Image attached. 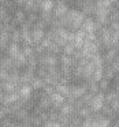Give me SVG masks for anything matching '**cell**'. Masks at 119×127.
<instances>
[{
	"label": "cell",
	"mask_w": 119,
	"mask_h": 127,
	"mask_svg": "<svg viewBox=\"0 0 119 127\" xmlns=\"http://www.w3.org/2000/svg\"><path fill=\"white\" fill-rule=\"evenodd\" d=\"M85 12L79 11V10H70L67 12V22H69V26L73 29V30H78V29L82 28L83 21L86 19Z\"/></svg>",
	"instance_id": "1"
},
{
	"label": "cell",
	"mask_w": 119,
	"mask_h": 127,
	"mask_svg": "<svg viewBox=\"0 0 119 127\" xmlns=\"http://www.w3.org/2000/svg\"><path fill=\"white\" fill-rule=\"evenodd\" d=\"M107 104V100H105V94L103 92H99V93H94L93 98H92L90 102V108L93 109L94 113L101 112V109L104 108V105Z\"/></svg>",
	"instance_id": "2"
},
{
	"label": "cell",
	"mask_w": 119,
	"mask_h": 127,
	"mask_svg": "<svg viewBox=\"0 0 119 127\" xmlns=\"http://www.w3.org/2000/svg\"><path fill=\"white\" fill-rule=\"evenodd\" d=\"M88 86L86 85H77V86H71V93L69 97H73L75 100H79L88 93Z\"/></svg>",
	"instance_id": "3"
},
{
	"label": "cell",
	"mask_w": 119,
	"mask_h": 127,
	"mask_svg": "<svg viewBox=\"0 0 119 127\" xmlns=\"http://www.w3.org/2000/svg\"><path fill=\"white\" fill-rule=\"evenodd\" d=\"M82 29L86 32V33H96L97 30L101 29V26H100L94 19H92V18H86V19L83 21V23H82Z\"/></svg>",
	"instance_id": "4"
},
{
	"label": "cell",
	"mask_w": 119,
	"mask_h": 127,
	"mask_svg": "<svg viewBox=\"0 0 119 127\" xmlns=\"http://www.w3.org/2000/svg\"><path fill=\"white\" fill-rule=\"evenodd\" d=\"M18 100H21L19 92H12V93H3V96H1V102H3V105H12L14 102H17Z\"/></svg>",
	"instance_id": "5"
},
{
	"label": "cell",
	"mask_w": 119,
	"mask_h": 127,
	"mask_svg": "<svg viewBox=\"0 0 119 127\" xmlns=\"http://www.w3.org/2000/svg\"><path fill=\"white\" fill-rule=\"evenodd\" d=\"M79 6H81V11L85 12L86 15L94 14V11H96L94 0H82V1H79Z\"/></svg>",
	"instance_id": "6"
},
{
	"label": "cell",
	"mask_w": 119,
	"mask_h": 127,
	"mask_svg": "<svg viewBox=\"0 0 119 127\" xmlns=\"http://www.w3.org/2000/svg\"><path fill=\"white\" fill-rule=\"evenodd\" d=\"M69 11L70 10L67 8V6L64 4V0H60V1L56 3L55 8H53V17L55 18H62V17H64V15H67Z\"/></svg>",
	"instance_id": "7"
},
{
	"label": "cell",
	"mask_w": 119,
	"mask_h": 127,
	"mask_svg": "<svg viewBox=\"0 0 119 127\" xmlns=\"http://www.w3.org/2000/svg\"><path fill=\"white\" fill-rule=\"evenodd\" d=\"M21 88V85L12 82L11 79H7V81H3L1 82V90L3 93H12V92H18Z\"/></svg>",
	"instance_id": "8"
},
{
	"label": "cell",
	"mask_w": 119,
	"mask_h": 127,
	"mask_svg": "<svg viewBox=\"0 0 119 127\" xmlns=\"http://www.w3.org/2000/svg\"><path fill=\"white\" fill-rule=\"evenodd\" d=\"M66 98H67V97H64L63 94H60V93H58V92H55L53 94H51L52 107H53V108H59V109H60V108L63 107V104L66 102Z\"/></svg>",
	"instance_id": "9"
},
{
	"label": "cell",
	"mask_w": 119,
	"mask_h": 127,
	"mask_svg": "<svg viewBox=\"0 0 119 127\" xmlns=\"http://www.w3.org/2000/svg\"><path fill=\"white\" fill-rule=\"evenodd\" d=\"M118 55H119V48H118V47L110 48V49H108L107 52H105V55H104V60H105V63L112 64L116 60Z\"/></svg>",
	"instance_id": "10"
},
{
	"label": "cell",
	"mask_w": 119,
	"mask_h": 127,
	"mask_svg": "<svg viewBox=\"0 0 119 127\" xmlns=\"http://www.w3.org/2000/svg\"><path fill=\"white\" fill-rule=\"evenodd\" d=\"M32 33H33V40H34V44H36V45L41 44L42 40L47 37V33L44 32V29L37 28V26H34V29L32 30Z\"/></svg>",
	"instance_id": "11"
},
{
	"label": "cell",
	"mask_w": 119,
	"mask_h": 127,
	"mask_svg": "<svg viewBox=\"0 0 119 127\" xmlns=\"http://www.w3.org/2000/svg\"><path fill=\"white\" fill-rule=\"evenodd\" d=\"M33 90L34 89L32 88L30 83H23V85H21L19 88V94H21V98H25V100H29L32 98V94H33Z\"/></svg>",
	"instance_id": "12"
},
{
	"label": "cell",
	"mask_w": 119,
	"mask_h": 127,
	"mask_svg": "<svg viewBox=\"0 0 119 127\" xmlns=\"http://www.w3.org/2000/svg\"><path fill=\"white\" fill-rule=\"evenodd\" d=\"M21 52H22V51H21L19 44H18V42H12V41L8 44V47H7V49H6V53L10 56V58H12V59H15Z\"/></svg>",
	"instance_id": "13"
},
{
	"label": "cell",
	"mask_w": 119,
	"mask_h": 127,
	"mask_svg": "<svg viewBox=\"0 0 119 127\" xmlns=\"http://www.w3.org/2000/svg\"><path fill=\"white\" fill-rule=\"evenodd\" d=\"M39 107L41 108V109H44V111L52 108V100H51V96H48V94H45L44 92H42L41 97L39 98Z\"/></svg>",
	"instance_id": "14"
},
{
	"label": "cell",
	"mask_w": 119,
	"mask_h": 127,
	"mask_svg": "<svg viewBox=\"0 0 119 127\" xmlns=\"http://www.w3.org/2000/svg\"><path fill=\"white\" fill-rule=\"evenodd\" d=\"M55 89H56L58 93L63 94L64 97H69L70 93H71V86H69L67 83H64V82H59L58 85L55 86Z\"/></svg>",
	"instance_id": "15"
},
{
	"label": "cell",
	"mask_w": 119,
	"mask_h": 127,
	"mask_svg": "<svg viewBox=\"0 0 119 127\" xmlns=\"http://www.w3.org/2000/svg\"><path fill=\"white\" fill-rule=\"evenodd\" d=\"M59 63L62 64V66H70L73 67L77 62H75L74 56H70V55H66V53H62L60 58H59Z\"/></svg>",
	"instance_id": "16"
},
{
	"label": "cell",
	"mask_w": 119,
	"mask_h": 127,
	"mask_svg": "<svg viewBox=\"0 0 119 127\" xmlns=\"http://www.w3.org/2000/svg\"><path fill=\"white\" fill-rule=\"evenodd\" d=\"M30 85H32V88L34 89V90H42L44 89V86L47 85V82H45V79L44 78H41V77H34L33 78V81L30 82Z\"/></svg>",
	"instance_id": "17"
},
{
	"label": "cell",
	"mask_w": 119,
	"mask_h": 127,
	"mask_svg": "<svg viewBox=\"0 0 119 127\" xmlns=\"http://www.w3.org/2000/svg\"><path fill=\"white\" fill-rule=\"evenodd\" d=\"M1 67H3V68H7V70H14V68H17V67H15L14 59L10 58L8 55H7V56H3V59H1Z\"/></svg>",
	"instance_id": "18"
},
{
	"label": "cell",
	"mask_w": 119,
	"mask_h": 127,
	"mask_svg": "<svg viewBox=\"0 0 119 127\" xmlns=\"http://www.w3.org/2000/svg\"><path fill=\"white\" fill-rule=\"evenodd\" d=\"M77 113H78V115H79L82 119H86V118H92L94 112H93V109H92L89 105H83L81 109H78Z\"/></svg>",
	"instance_id": "19"
},
{
	"label": "cell",
	"mask_w": 119,
	"mask_h": 127,
	"mask_svg": "<svg viewBox=\"0 0 119 127\" xmlns=\"http://www.w3.org/2000/svg\"><path fill=\"white\" fill-rule=\"evenodd\" d=\"M28 60H29V59L25 56V53L21 52L19 55H18L17 58L14 59V62H15V67H17V68H19V67H25V66H28Z\"/></svg>",
	"instance_id": "20"
},
{
	"label": "cell",
	"mask_w": 119,
	"mask_h": 127,
	"mask_svg": "<svg viewBox=\"0 0 119 127\" xmlns=\"http://www.w3.org/2000/svg\"><path fill=\"white\" fill-rule=\"evenodd\" d=\"M14 118L17 119L18 122H23V120H26L28 118H30L28 108H22V109H19L18 112H15L14 113Z\"/></svg>",
	"instance_id": "21"
},
{
	"label": "cell",
	"mask_w": 119,
	"mask_h": 127,
	"mask_svg": "<svg viewBox=\"0 0 119 127\" xmlns=\"http://www.w3.org/2000/svg\"><path fill=\"white\" fill-rule=\"evenodd\" d=\"M36 77L34 75V71L33 70H29L26 68L25 72H22V77H21V81H22V83H30L32 81H33V78Z\"/></svg>",
	"instance_id": "22"
},
{
	"label": "cell",
	"mask_w": 119,
	"mask_h": 127,
	"mask_svg": "<svg viewBox=\"0 0 119 127\" xmlns=\"http://www.w3.org/2000/svg\"><path fill=\"white\" fill-rule=\"evenodd\" d=\"M90 62H92V63H93L96 67H103V66H104V63H105L104 56L100 55V52H99V53H94V55L92 56Z\"/></svg>",
	"instance_id": "23"
},
{
	"label": "cell",
	"mask_w": 119,
	"mask_h": 127,
	"mask_svg": "<svg viewBox=\"0 0 119 127\" xmlns=\"http://www.w3.org/2000/svg\"><path fill=\"white\" fill-rule=\"evenodd\" d=\"M26 19V15H25V11L22 10H17L14 12V23L15 25H19V23H23Z\"/></svg>",
	"instance_id": "24"
},
{
	"label": "cell",
	"mask_w": 119,
	"mask_h": 127,
	"mask_svg": "<svg viewBox=\"0 0 119 127\" xmlns=\"http://www.w3.org/2000/svg\"><path fill=\"white\" fill-rule=\"evenodd\" d=\"M101 112H103V115H104V116H107V118H110V119H112L114 116H115V113H118L110 104H108V102L104 105V108L101 109Z\"/></svg>",
	"instance_id": "25"
},
{
	"label": "cell",
	"mask_w": 119,
	"mask_h": 127,
	"mask_svg": "<svg viewBox=\"0 0 119 127\" xmlns=\"http://www.w3.org/2000/svg\"><path fill=\"white\" fill-rule=\"evenodd\" d=\"M77 48H75V45L73 44V42H69V44H66L63 47V53H66V55H70V56H74L75 53H77Z\"/></svg>",
	"instance_id": "26"
},
{
	"label": "cell",
	"mask_w": 119,
	"mask_h": 127,
	"mask_svg": "<svg viewBox=\"0 0 119 127\" xmlns=\"http://www.w3.org/2000/svg\"><path fill=\"white\" fill-rule=\"evenodd\" d=\"M86 86H88V90L92 92V93H97V92H100V83L97 82V81H88V83H86Z\"/></svg>",
	"instance_id": "27"
},
{
	"label": "cell",
	"mask_w": 119,
	"mask_h": 127,
	"mask_svg": "<svg viewBox=\"0 0 119 127\" xmlns=\"http://www.w3.org/2000/svg\"><path fill=\"white\" fill-rule=\"evenodd\" d=\"M103 78H104V68H103V67H97V68L94 70L93 75H92V79L100 82ZM89 81H90V79H89Z\"/></svg>",
	"instance_id": "28"
},
{
	"label": "cell",
	"mask_w": 119,
	"mask_h": 127,
	"mask_svg": "<svg viewBox=\"0 0 119 127\" xmlns=\"http://www.w3.org/2000/svg\"><path fill=\"white\" fill-rule=\"evenodd\" d=\"M11 41L12 42H22V32H21V29H14V30L11 32Z\"/></svg>",
	"instance_id": "29"
},
{
	"label": "cell",
	"mask_w": 119,
	"mask_h": 127,
	"mask_svg": "<svg viewBox=\"0 0 119 127\" xmlns=\"http://www.w3.org/2000/svg\"><path fill=\"white\" fill-rule=\"evenodd\" d=\"M115 70H114V67L112 66H110V67H107V68H104V78H107V79H112L114 77H115Z\"/></svg>",
	"instance_id": "30"
},
{
	"label": "cell",
	"mask_w": 119,
	"mask_h": 127,
	"mask_svg": "<svg viewBox=\"0 0 119 127\" xmlns=\"http://www.w3.org/2000/svg\"><path fill=\"white\" fill-rule=\"evenodd\" d=\"M116 98H119V93L116 90H114V92H110V93H107L105 94V100H107V102L110 104V102H112L114 100H116Z\"/></svg>",
	"instance_id": "31"
},
{
	"label": "cell",
	"mask_w": 119,
	"mask_h": 127,
	"mask_svg": "<svg viewBox=\"0 0 119 127\" xmlns=\"http://www.w3.org/2000/svg\"><path fill=\"white\" fill-rule=\"evenodd\" d=\"M99 83H100V92H107L108 90V88H110V79L103 78Z\"/></svg>",
	"instance_id": "32"
},
{
	"label": "cell",
	"mask_w": 119,
	"mask_h": 127,
	"mask_svg": "<svg viewBox=\"0 0 119 127\" xmlns=\"http://www.w3.org/2000/svg\"><path fill=\"white\" fill-rule=\"evenodd\" d=\"M42 127H63V124L60 123V122H53V120H47L44 123V126Z\"/></svg>",
	"instance_id": "33"
},
{
	"label": "cell",
	"mask_w": 119,
	"mask_h": 127,
	"mask_svg": "<svg viewBox=\"0 0 119 127\" xmlns=\"http://www.w3.org/2000/svg\"><path fill=\"white\" fill-rule=\"evenodd\" d=\"M10 74H11V70H7L1 67V81H7L10 79Z\"/></svg>",
	"instance_id": "34"
},
{
	"label": "cell",
	"mask_w": 119,
	"mask_h": 127,
	"mask_svg": "<svg viewBox=\"0 0 119 127\" xmlns=\"http://www.w3.org/2000/svg\"><path fill=\"white\" fill-rule=\"evenodd\" d=\"M110 105L116 111V112H119V98H116V100H114L112 102H110Z\"/></svg>",
	"instance_id": "35"
},
{
	"label": "cell",
	"mask_w": 119,
	"mask_h": 127,
	"mask_svg": "<svg viewBox=\"0 0 119 127\" xmlns=\"http://www.w3.org/2000/svg\"><path fill=\"white\" fill-rule=\"evenodd\" d=\"M49 120L58 122V120H59V113H56V112H49Z\"/></svg>",
	"instance_id": "36"
},
{
	"label": "cell",
	"mask_w": 119,
	"mask_h": 127,
	"mask_svg": "<svg viewBox=\"0 0 119 127\" xmlns=\"http://www.w3.org/2000/svg\"><path fill=\"white\" fill-rule=\"evenodd\" d=\"M116 10H118V11H119V0H118V1H116Z\"/></svg>",
	"instance_id": "37"
},
{
	"label": "cell",
	"mask_w": 119,
	"mask_h": 127,
	"mask_svg": "<svg viewBox=\"0 0 119 127\" xmlns=\"http://www.w3.org/2000/svg\"><path fill=\"white\" fill-rule=\"evenodd\" d=\"M115 127H119V119L116 120V124H115Z\"/></svg>",
	"instance_id": "38"
},
{
	"label": "cell",
	"mask_w": 119,
	"mask_h": 127,
	"mask_svg": "<svg viewBox=\"0 0 119 127\" xmlns=\"http://www.w3.org/2000/svg\"><path fill=\"white\" fill-rule=\"evenodd\" d=\"M39 1H45V0H39Z\"/></svg>",
	"instance_id": "39"
},
{
	"label": "cell",
	"mask_w": 119,
	"mask_h": 127,
	"mask_svg": "<svg viewBox=\"0 0 119 127\" xmlns=\"http://www.w3.org/2000/svg\"><path fill=\"white\" fill-rule=\"evenodd\" d=\"M3 1H6V0H3Z\"/></svg>",
	"instance_id": "40"
},
{
	"label": "cell",
	"mask_w": 119,
	"mask_h": 127,
	"mask_svg": "<svg viewBox=\"0 0 119 127\" xmlns=\"http://www.w3.org/2000/svg\"><path fill=\"white\" fill-rule=\"evenodd\" d=\"M110 127H111V126H110Z\"/></svg>",
	"instance_id": "41"
},
{
	"label": "cell",
	"mask_w": 119,
	"mask_h": 127,
	"mask_svg": "<svg viewBox=\"0 0 119 127\" xmlns=\"http://www.w3.org/2000/svg\"><path fill=\"white\" fill-rule=\"evenodd\" d=\"M118 113H119V112H118Z\"/></svg>",
	"instance_id": "42"
}]
</instances>
